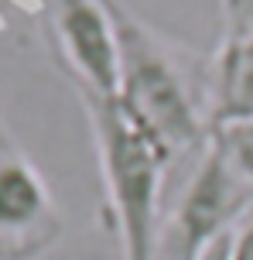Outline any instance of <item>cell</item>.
I'll list each match as a JSON object with an SVG mask.
<instances>
[{
  "instance_id": "cell-1",
  "label": "cell",
  "mask_w": 253,
  "mask_h": 260,
  "mask_svg": "<svg viewBox=\"0 0 253 260\" xmlns=\"http://www.w3.org/2000/svg\"><path fill=\"white\" fill-rule=\"evenodd\" d=\"M106 4L120 41L117 103L168 154L171 175L178 168H185L188 175L212 137L209 62L182 48L178 41L158 35L123 0Z\"/></svg>"
},
{
  "instance_id": "cell-2",
  "label": "cell",
  "mask_w": 253,
  "mask_h": 260,
  "mask_svg": "<svg viewBox=\"0 0 253 260\" xmlns=\"http://www.w3.org/2000/svg\"><path fill=\"white\" fill-rule=\"evenodd\" d=\"M79 103L96 141L106 230L117 236L123 260H161L171 161L117 100L79 96Z\"/></svg>"
},
{
  "instance_id": "cell-3",
  "label": "cell",
  "mask_w": 253,
  "mask_h": 260,
  "mask_svg": "<svg viewBox=\"0 0 253 260\" xmlns=\"http://www.w3.org/2000/svg\"><path fill=\"white\" fill-rule=\"evenodd\" d=\"M253 212V192L212 144L174 182L171 209L164 216L161 260H199L205 247L229 236Z\"/></svg>"
},
{
  "instance_id": "cell-4",
  "label": "cell",
  "mask_w": 253,
  "mask_h": 260,
  "mask_svg": "<svg viewBox=\"0 0 253 260\" xmlns=\"http://www.w3.org/2000/svg\"><path fill=\"white\" fill-rule=\"evenodd\" d=\"M48 48L76 96L117 100L120 41L106 0H52Z\"/></svg>"
},
{
  "instance_id": "cell-5",
  "label": "cell",
  "mask_w": 253,
  "mask_h": 260,
  "mask_svg": "<svg viewBox=\"0 0 253 260\" xmlns=\"http://www.w3.org/2000/svg\"><path fill=\"white\" fill-rule=\"evenodd\" d=\"M62 240V212L38 165L0 117V260H41Z\"/></svg>"
},
{
  "instance_id": "cell-6",
  "label": "cell",
  "mask_w": 253,
  "mask_h": 260,
  "mask_svg": "<svg viewBox=\"0 0 253 260\" xmlns=\"http://www.w3.org/2000/svg\"><path fill=\"white\" fill-rule=\"evenodd\" d=\"M253 117V14L226 21L219 52L209 58V120L212 134Z\"/></svg>"
},
{
  "instance_id": "cell-7",
  "label": "cell",
  "mask_w": 253,
  "mask_h": 260,
  "mask_svg": "<svg viewBox=\"0 0 253 260\" xmlns=\"http://www.w3.org/2000/svg\"><path fill=\"white\" fill-rule=\"evenodd\" d=\"M212 144L223 151V157L233 165V171L250 185V192H253V117L243 120V123L219 127L212 134Z\"/></svg>"
},
{
  "instance_id": "cell-8",
  "label": "cell",
  "mask_w": 253,
  "mask_h": 260,
  "mask_svg": "<svg viewBox=\"0 0 253 260\" xmlns=\"http://www.w3.org/2000/svg\"><path fill=\"white\" fill-rule=\"evenodd\" d=\"M229 260H253V212L233 230V240H229Z\"/></svg>"
},
{
  "instance_id": "cell-9",
  "label": "cell",
  "mask_w": 253,
  "mask_h": 260,
  "mask_svg": "<svg viewBox=\"0 0 253 260\" xmlns=\"http://www.w3.org/2000/svg\"><path fill=\"white\" fill-rule=\"evenodd\" d=\"M219 14H223V24L246 17V14H253V0H219Z\"/></svg>"
},
{
  "instance_id": "cell-10",
  "label": "cell",
  "mask_w": 253,
  "mask_h": 260,
  "mask_svg": "<svg viewBox=\"0 0 253 260\" xmlns=\"http://www.w3.org/2000/svg\"><path fill=\"white\" fill-rule=\"evenodd\" d=\"M229 240H233V233L223 236V240H215L212 247H205L199 253V260H229Z\"/></svg>"
}]
</instances>
